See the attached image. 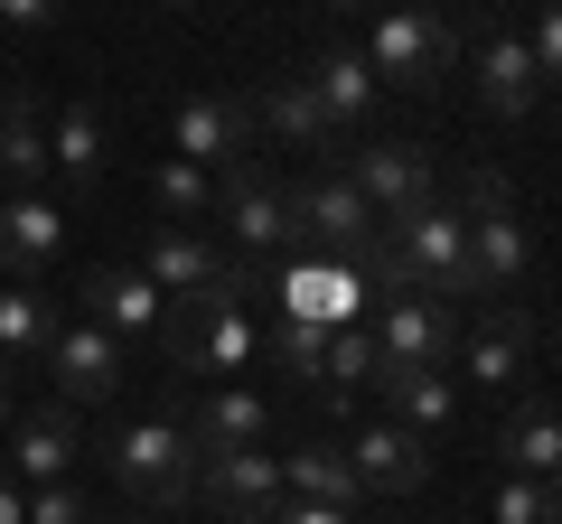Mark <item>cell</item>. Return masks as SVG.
<instances>
[{
    "label": "cell",
    "mask_w": 562,
    "mask_h": 524,
    "mask_svg": "<svg viewBox=\"0 0 562 524\" xmlns=\"http://www.w3.org/2000/svg\"><path fill=\"white\" fill-rule=\"evenodd\" d=\"M150 10H188V0H150Z\"/></svg>",
    "instance_id": "cell-39"
},
{
    "label": "cell",
    "mask_w": 562,
    "mask_h": 524,
    "mask_svg": "<svg viewBox=\"0 0 562 524\" xmlns=\"http://www.w3.org/2000/svg\"><path fill=\"white\" fill-rule=\"evenodd\" d=\"M206 216H216L254 262H291L301 253V235H291V179H281L262 150L235 160V169H216V206H206Z\"/></svg>",
    "instance_id": "cell-5"
},
{
    "label": "cell",
    "mask_w": 562,
    "mask_h": 524,
    "mask_svg": "<svg viewBox=\"0 0 562 524\" xmlns=\"http://www.w3.org/2000/svg\"><path fill=\"white\" fill-rule=\"evenodd\" d=\"M450 384H479V394H525L535 384V309L525 300H487L479 319L450 338Z\"/></svg>",
    "instance_id": "cell-6"
},
{
    "label": "cell",
    "mask_w": 562,
    "mask_h": 524,
    "mask_svg": "<svg viewBox=\"0 0 562 524\" xmlns=\"http://www.w3.org/2000/svg\"><path fill=\"white\" fill-rule=\"evenodd\" d=\"M384 243H394V262H403V291H431V300H450V309L479 300L469 225H460L450 197H422V206H403V216H384Z\"/></svg>",
    "instance_id": "cell-2"
},
{
    "label": "cell",
    "mask_w": 562,
    "mask_h": 524,
    "mask_svg": "<svg viewBox=\"0 0 562 524\" xmlns=\"http://www.w3.org/2000/svg\"><path fill=\"white\" fill-rule=\"evenodd\" d=\"M122 524H132V515H122Z\"/></svg>",
    "instance_id": "cell-40"
},
{
    "label": "cell",
    "mask_w": 562,
    "mask_h": 524,
    "mask_svg": "<svg viewBox=\"0 0 562 524\" xmlns=\"http://www.w3.org/2000/svg\"><path fill=\"white\" fill-rule=\"evenodd\" d=\"M375 225H384V216L338 179V169H319V179H291V235H301V253H319V262H357L366 243H375Z\"/></svg>",
    "instance_id": "cell-7"
},
{
    "label": "cell",
    "mask_w": 562,
    "mask_h": 524,
    "mask_svg": "<svg viewBox=\"0 0 562 524\" xmlns=\"http://www.w3.org/2000/svg\"><path fill=\"white\" fill-rule=\"evenodd\" d=\"M76 300H85V319L103 328V338H160V319H169V291L150 282V272H132V262H103V272H85L76 282Z\"/></svg>",
    "instance_id": "cell-13"
},
{
    "label": "cell",
    "mask_w": 562,
    "mask_h": 524,
    "mask_svg": "<svg viewBox=\"0 0 562 524\" xmlns=\"http://www.w3.org/2000/svg\"><path fill=\"white\" fill-rule=\"evenodd\" d=\"M375 338H366V328H338V338H328V365H319V384L328 394H347V403H357V384H375Z\"/></svg>",
    "instance_id": "cell-32"
},
{
    "label": "cell",
    "mask_w": 562,
    "mask_h": 524,
    "mask_svg": "<svg viewBox=\"0 0 562 524\" xmlns=\"http://www.w3.org/2000/svg\"><path fill=\"white\" fill-rule=\"evenodd\" d=\"M375 356L384 365H450V338H460V309L431 300V291H384L375 300Z\"/></svg>",
    "instance_id": "cell-9"
},
{
    "label": "cell",
    "mask_w": 562,
    "mask_h": 524,
    "mask_svg": "<svg viewBox=\"0 0 562 524\" xmlns=\"http://www.w3.org/2000/svg\"><path fill=\"white\" fill-rule=\"evenodd\" d=\"M460 225H469V272H479V300H506V291L535 282V225L516 216L497 169H479L460 197Z\"/></svg>",
    "instance_id": "cell-3"
},
{
    "label": "cell",
    "mask_w": 562,
    "mask_h": 524,
    "mask_svg": "<svg viewBox=\"0 0 562 524\" xmlns=\"http://www.w3.org/2000/svg\"><path fill=\"white\" fill-rule=\"evenodd\" d=\"M262 524H357V515H338V505H301V497H281Z\"/></svg>",
    "instance_id": "cell-35"
},
{
    "label": "cell",
    "mask_w": 562,
    "mask_h": 524,
    "mask_svg": "<svg viewBox=\"0 0 562 524\" xmlns=\"http://www.w3.org/2000/svg\"><path fill=\"white\" fill-rule=\"evenodd\" d=\"M357 57L375 66V84H394V94H441V84L460 76V38H450V20L431 0H384Z\"/></svg>",
    "instance_id": "cell-1"
},
{
    "label": "cell",
    "mask_w": 562,
    "mask_h": 524,
    "mask_svg": "<svg viewBox=\"0 0 562 524\" xmlns=\"http://www.w3.org/2000/svg\"><path fill=\"white\" fill-rule=\"evenodd\" d=\"M262 300H281V319L357 328L366 309H375V282H366L357 262H319V253H291V262H272V291H262Z\"/></svg>",
    "instance_id": "cell-8"
},
{
    "label": "cell",
    "mask_w": 562,
    "mask_h": 524,
    "mask_svg": "<svg viewBox=\"0 0 562 524\" xmlns=\"http://www.w3.org/2000/svg\"><path fill=\"white\" fill-rule=\"evenodd\" d=\"M0 29H20V38H47V29H66V0H0Z\"/></svg>",
    "instance_id": "cell-34"
},
{
    "label": "cell",
    "mask_w": 562,
    "mask_h": 524,
    "mask_svg": "<svg viewBox=\"0 0 562 524\" xmlns=\"http://www.w3.org/2000/svg\"><path fill=\"white\" fill-rule=\"evenodd\" d=\"M319 10H366V0H319Z\"/></svg>",
    "instance_id": "cell-38"
},
{
    "label": "cell",
    "mask_w": 562,
    "mask_h": 524,
    "mask_svg": "<svg viewBox=\"0 0 562 524\" xmlns=\"http://www.w3.org/2000/svg\"><path fill=\"white\" fill-rule=\"evenodd\" d=\"M103 160H113L103 113L94 103H57V122H47V179H66L85 197V187H103Z\"/></svg>",
    "instance_id": "cell-25"
},
{
    "label": "cell",
    "mask_w": 562,
    "mask_h": 524,
    "mask_svg": "<svg viewBox=\"0 0 562 524\" xmlns=\"http://www.w3.org/2000/svg\"><path fill=\"white\" fill-rule=\"evenodd\" d=\"M497 478H562V422H553V403H543L535 384L497 422Z\"/></svg>",
    "instance_id": "cell-24"
},
{
    "label": "cell",
    "mask_w": 562,
    "mask_h": 524,
    "mask_svg": "<svg viewBox=\"0 0 562 524\" xmlns=\"http://www.w3.org/2000/svg\"><path fill=\"white\" fill-rule=\"evenodd\" d=\"M469 76H479V103H487L497 122H525V113L543 103V84H553L535 57H525V38H506V29H487V38H479Z\"/></svg>",
    "instance_id": "cell-22"
},
{
    "label": "cell",
    "mask_w": 562,
    "mask_h": 524,
    "mask_svg": "<svg viewBox=\"0 0 562 524\" xmlns=\"http://www.w3.org/2000/svg\"><path fill=\"white\" fill-rule=\"evenodd\" d=\"M347 468H357L366 497H422L431 487V441H413L403 422H366L347 441Z\"/></svg>",
    "instance_id": "cell-16"
},
{
    "label": "cell",
    "mask_w": 562,
    "mask_h": 524,
    "mask_svg": "<svg viewBox=\"0 0 562 524\" xmlns=\"http://www.w3.org/2000/svg\"><path fill=\"white\" fill-rule=\"evenodd\" d=\"M57 253H66V206L47 197V187H10V206H0V272L29 282V272H47Z\"/></svg>",
    "instance_id": "cell-19"
},
{
    "label": "cell",
    "mask_w": 562,
    "mask_h": 524,
    "mask_svg": "<svg viewBox=\"0 0 562 524\" xmlns=\"http://www.w3.org/2000/svg\"><path fill=\"white\" fill-rule=\"evenodd\" d=\"M103 468H113V487L140 497V505H188V497H198V449H188L179 412L122 422L113 441H103Z\"/></svg>",
    "instance_id": "cell-4"
},
{
    "label": "cell",
    "mask_w": 562,
    "mask_h": 524,
    "mask_svg": "<svg viewBox=\"0 0 562 524\" xmlns=\"http://www.w3.org/2000/svg\"><path fill=\"white\" fill-rule=\"evenodd\" d=\"M150 197H160V216H169V225H206V206H216V179H206L198 160H179V150H169V160L150 169Z\"/></svg>",
    "instance_id": "cell-29"
},
{
    "label": "cell",
    "mask_w": 562,
    "mask_h": 524,
    "mask_svg": "<svg viewBox=\"0 0 562 524\" xmlns=\"http://www.w3.org/2000/svg\"><path fill=\"white\" fill-rule=\"evenodd\" d=\"M375 394L394 403V422L413 441H450L460 431V384H450V365H375Z\"/></svg>",
    "instance_id": "cell-17"
},
{
    "label": "cell",
    "mask_w": 562,
    "mask_h": 524,
    "mask_svg": "<svg viewBox=\"0 0 562 524\" xmlns=\"http://www.w3.org/2000/svg\"><path fill=\"white\" fill-rule=\"evenodd\" d=\"M281 497L301 505H338V515H357V468H347V441H310V449H281Z\"/></svg>",
    "instance_id": "cell-26"
},
{
    "label": "cell",
    "mask_w": 562,
    "mask_h": 524,
    "mask_svg": "<svg viewBox=\"0 0 562 524\" xmlns=\"http://www.w3.org/2000/svg\"><path fill=\"white\" fill-rule=\"evenodd\" d=\"M29 524H94V505L57 478V487H29Z\"/></svg>",
    "instance_id": "cell-33"
},
{
    "label": "cell",
    "mask_w": 562,
    "mask_h": 524,
    "mask_svg": "<svg viewBox=\"0 0 562 524\" xmlns=\"http://www.w3.org/2000/svg\"><path fill=\"white\" fill-rule=\"evenodd\" d=\"M179 431H188V449H262L272 441V403L254 384H216V394H198L179 412Z\"/></svg>",
    "instance_id": "cell-21"
},
{
    "label": "cell",
    "mask_w": 562,
    "mask_h": 524,
    "mask_svg": "<svg viewBox=\"0 0 562 524\" xmlns=\"http://www.w3.org/2000/svg\"><path fill=\"white\" fill-rule=\"evenodd\" d=\"M0 524H29V487L10 478V468H0Z\"/></svg>",
    "instance_id": "cell-36"
},
{
    "label": "cell",
    "mask_w": 562,
    "mask_h": 524,
    "mask_svg": "<svg viewBox=\"0 0 562 524\" xmlns=\"http://www.w3.org/2000/svg\"><path fill=\"white\" fill-rule=\"evenodd\" d=\"M132 272H150V282L169 291V300H188V291H216V282H235V262L216 253V243L198 235V225H150L140 235V262Z\"/></svg>",
    "instance_id": "cell-18"
},
{
    "label": "cell",
    "mask_w": 562,
    "mask_h": 524,
    "mask_svg": "<svg viewBox=\"0 0 562 524\" xmlns=\"http://www.w3.org/2000/svg\"><path fill=\"white\" fill-rule=\"evenodd\" d=\"M57 338V300L38 282H0V365H38Z\"/></svg>",
    "instance_id": "cell-27"
},
{
    "label": "cell",
    "mask_w": 562,
    "mask_h": 524,
    "mask_svg": "<svg viewBox=\"0 0 562 524\" xmlns=\"http://www.w3.org/2000/svg\"><path fill=\"white\" fill-rule=\"evenodd\" d=\"M198 487L216 515L262 524L281 505V449H198Z\"/></svg>",
    "instance_id": "cell-15"
},
{
    "label": "cell",
    "mask_w": 562,
    "mask_h": 524,
    "mask_svg": "<svg viewBox=\"0 0 562 524\" xmlns=\"http://www.w3.org/2000/svg\"><path fill=\"white\" fill-rule=\"evenodd\" d=\"M0 468L20 487H57L66 468H76V449H85V431H76V403H38V412H10V431H0Z\"/></svg>",
    "instance_id": "cell-14"
},
{
    "label": "cell",
    "mask_w": 562,
    "mask_h": 524,
    "mask_svg": "<svg viewBox=\"0 0 562 524\" xmlns=\"http://www.w3.org/2000/svg\"><path fill=\"white\" fill-rule=\"evenodd\" d=\"M47 384H57V403H103L122 375H132V346L103 338L94 319H57V338H47Z\"/></svg>",
    "instance_id": "cell-10"
},
{
    "label": "cell",
    "mask_w": 562,
    "mask_h": 524,
    "mask_svg": "<svg viewBox=\"0 0 562 524\" xmlns=\"http://www.w3.org/2000/svg\"><path fill=\"white\" fill-rule=\"evenodd\" d=\"M169 150L198 160L206 179L235 169V160H254V103H244V94H188L179 113H169Z\"/></svg>",
    "instance_id": "cell-11"
},
{
    "label": "cell",
    "mask_w": 562,
    "mask_h": 524,
    "mask_svg": "<svg viewBox=\"0 0 562 524\" xmlns=\"http://www.w3.org/2000/svg\"><path fill=\"white\" fill-rule=\"evenodd\" d=\"M328 338H338V328H319V319H272L262 328V346H272L291 375H310V384H319V365H328Z\"/></svg>",
    "instance_id": "cell-31"
},
{
    "label": "cell",
    "mask_w": 562,
    "mask_h": 524,
    "mask_svg": "<svg viewBox=\"0 0 562 524\" xmlns=\"http://www.w3.org/2000/svg\"><path fill=\"white\" fill-rule=\"evenodd\" d=\"M244 103H254V132H272L281 150H319V160H338V150H347V132L319 113V94H310L301 76H272L262 94H244Z\"/></svg>",
    "instance_id": "cell-20"
},
{
    "label": "cell",
    "mask_w": 562,
    "mask_h": 524,
    "mask_svg": "<svg viewBox=\"0 0 562 524\" xmlns=\"http://www.w3.org/2000/svg\"><path fill=\"white\" fill-rule=\"evenodd\" d=\"M328 169H338L375 216H403V206L431 197V150H422V141H366V150H338Z\"/></svg>",
    "instance_id": "cell-12"
},
{
    "label": "cell",
    "mask_w": 562,
    "mask_h": 524,
    "mask_svg": "<svg viewBox=\"0 0 562 524\" xmlns=\"http://www.w3.org/2000/svg\"><path fill=\"white\" fill-rule=\"evenodd\" d=\"M0 179L10 187H47V122H38L29 94L0 103Z\"/></svg>",
    "instance_id": "cell-28"
},
{
    "label": "cell",
    "mask_w": 562,
    "mask_h": 524,
    "mask_svg": "<svg viewBox=\"0 0 562 524\" xmlns=\"http://www.w3.org/2000/svg\"><path fill=\"white\" fill-rule=\"evenodd\" d=\"M0 431H10V375H0Z\"/></svg>",
    "instance_id": "cell-37"
},
{
    "label": "cell",
    "mask_w": 562,
    "mask_h": 524,
    "mask_svg": "<svg viewBox=\"0 0 562 524\" xmlns=\"http://www.w3.org/2000/svg\"><path fill=\"white\" fill-rule=\"evenodd\" d=\"M487 515L497 524H562V478H497Z\"/></svg>",
    "instance_id": "cell-30"
},
{
    "label": "cell",
    "mask_w": 562,
    "mask_h": 524,
    "mask_svg": "<svg viewBox=\"0 0 562 524\" xmlns=\"http://www.w3.org/2000/svg\"><path fill=\"white\" fill-rule=\"evenodd\" d=\"M310 94H319V113L338 122V132H366V122H375V103H384V84H375V66L357 57V47H319V57H310Z\"/></svg>",
    "instance_id": "cell-23"
}]
</instances>
